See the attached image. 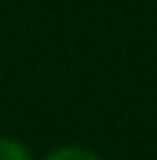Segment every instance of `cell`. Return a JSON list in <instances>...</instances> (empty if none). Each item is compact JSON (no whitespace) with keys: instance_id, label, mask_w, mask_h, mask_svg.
Instances as JSON below:
<instances>
[{"instance_id":"cell-1","label":"cell","mask_w":157,"mask_h":160,"mask_svg":"<svg viewBox=\"0 0 157 160\" xmlns=\"http://www.w3.org/2000/svg\"><path fill=\"white\" fill-rule=\"evenodd\" d=\"M45 160H105V158H100L97 152H92L87 147H58Z\"/></svg>"},{"instance_id":"cell-2","label":"cell","mask_w":157,"mask_h":160,"mask_svg":"<svg viewBox=\"0 0 157 160\" xmlns=\"http://www.w3.org/2000/svg\"><path fill=\"white\" fill-rule=\"evenodd\" d=\"M0 160H31V155L21 142L0 137Z\"/></svg>"}]
</instances>
